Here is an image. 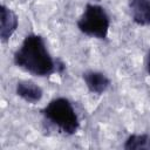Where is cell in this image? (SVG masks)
<instances>
[{"label":"cell","instance_id":"5","mask_svg":"<svg viewBox=\"0 0 150 150\" xmlns=\"http://www.w3.org/2000/svg\"><path fill=\"white\" fill-rule=\"evenodd\" d=\"M15 94L28 104H36L43 97V89L30 80H20L15 84Z\"/></svg>","mask_w":150,"mask_h":150},{"label":"cell","instance_id":"9","mask_svg":"<svg viewBox=\"0 0 150 150\" xmlns=\"http://www.w3.org/2000/svg\"><path fill=\"white\" fill-rule=\"evenodd\" d=\"M144 66H145V70H146V73L150 75V50L148 52V54H146V56H145Z\"/></svg>","mask_w":150,"mask_h":150},{"label":"cell","instance_id":"3","mask_svg":"<svg viewBox=\"0 0 150 150\" xmlns=\"http://www.w3.org/2000/svg\"><path fill=\"white\" fill-rule=\"evenodd\" d=\"M110 25L111 20L107 9L98 4L91 2H88L84 6L82 14L76 22V26L82 34L98 40H105L108 38Z\"/></svg>","mask_w":150,"mask_h":150},{"label":"cell","instance_id":"1","mask_svg":"<svg viewBox=\"0 0 150 150\" xmlns=\"http://www.w3.org/2000/svg\"><path fill=\"white\" fill-rule=\"evenodd\" d=\"M13 62L18 68L36 77L61 74L66 69L63 62L52 56L45 38L36 33H29L23 38L13 54Z\"/></svg>","mask_w":150,"mask_h":150},{"label":"cell","instance_id":"2","mask_svg":"<svg viewBox=\"0 0 150 150\" xmlns=\"http://www.w3.org/2000/svg\"><path fill=\"white\" fill-rule=\"evenodd\" d=\"M41 115L46 122L66 136L75 135L81 125L73 102L64 96L50 100L41 110Z\"/></svg>","mask_w":150,"mask_h":150},{"label":"cell","instance_id":"8","mask_svg":"<svg viewBox=\"0 0 150 150\" xmlns=\"http://www.w3.org/2000/svg\"><path fill=\"white\" fill-rule=\"evenodd\" d=\"M123 149L125 150H150V135L149 134H131L124 143Z\"/></svg>","mask_w":150,"mask_h":150},{"label":"cell","instance_id":"7","mask_svg":"<svg viewBox=\"0 0 150 150\" xmlns=\"http://www.w3.org/2000/svg\"><path fill=\"white\" fill-rule=\"evenodd\" d=\"M128 9L130 18L137 26H150V0H129Z\"/></svg>","mask_w":150,"mask_h":150},{"label":"cell","instance_id":"6","mask_svg":"<svg viewBox=\"0 0 150 150\" xmlns=\"http://www.w3.org/2000/svg\"><path fill=\"white\" fill-rule=\"evenodd\" d=\"M82 79L87 89L96 95L104 94L111 86V80L98 70H86L82 74Z\"/></svg>","mask_w":150,"mask_h":150},{"label":"cell","instance_id":"4","mask_svg":"<svg viewBox=\"0 0 150 150\" xmlns=\"http://www.w3.org/2000/svg\"><path fill=\"white\" fill-rule=\"evenodd\" d=\"M0 14V41L7 43L19 27V16L5 4L1 5Z\"/></svg>","mask_w":150,"mask_h":150}]
</instances>
